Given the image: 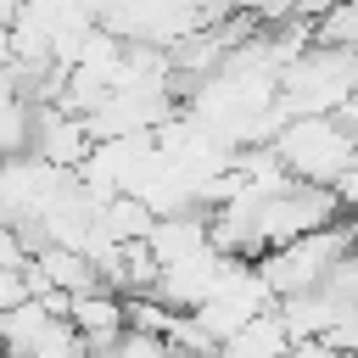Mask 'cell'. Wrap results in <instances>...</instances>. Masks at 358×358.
Wrapping results in <instances>:
<instances>
[{"label":"cell","mask_w":358,"mask_h":358,"mask_svg":"<svg viewBox=\"0 0 358 358\" xmlns=\"http://www.w3.org/2000/svg\"><path fill=\"white\" fill-rule=\"evenodd\" d=\"M268 145L280 151V162L296 179H313V185H341L358 168V129L347 123V112H302V117H285Z\"/></svg>","instance_id":"1"},{"label":"cell","mask_w":358,"mask_h":358,"mask_svg":"<svg viewBox=\"0 0 358 358\" xmlns=\"http://www.w3.org/2000/svg\"><path fill=\"white\" fill-rule=\"evenodd\" d=\"M352 246H358V224H352V218H336V224H324V229H308V235H296V241L268 246V252L257 257V274L268 280L274 296H296V291L324 285V274H330Z\"/></svg>","instance_id":"2"},{"label":"cell","mask_w":358,"mask_h":358,"mask_svg":"<svg viewBox=\"0 0 358 358\" xmlns=\"http://www.w3.org/2000/svg\"><path fill=\"white\" fill-rule=\"evenodd\" d=\"M336 218H352L341 185L291 179L285 190L263 196V207H257V241H263V252H268V246L296 241V235H308V229H324V224H336Z\"/></svg>","instance_id":"3"},{"label":"cell","mask_w":358,"mask_h":358,"mask_svg":"<svg viewBox=\"0 0 358 358\" xmlns=\"http://www.w3.org/2000/svg\"><path fill=\"white\" fill-rule=\"evenodd\" d=\"M67 168L45 162L39 151H17V157H0V213L11 224H28V218H45V207L67 190Z\"/></svg>","instance_id":"4"},{"label":"cell","mask_w":358,"mask_h":358,"mask_svg":"<svg viewBox=\"0 0 358 358\" xmlns=\"http://www.w3.org/2000/svg\"><path fill=\"white\" fill-rule=\"evenodd\" d=\"M90 145H95L90 117L67 112L62 101H34V145H28V151H39L45 162H56V168L78 173V168H84V157H90Z\"/></svg>","instance_id":"5"},{"label":"cell","mask_w":358,"mask_h":358,"mask_svg":"<svg viewBox=\"0 0 358 358\" xmlns=\"http://www.w3.org/2000/svg\"><path fill=\"white\" fill-rule=\"evenodd\" d=\"M67 319H73V330L84 336V347H90V352H106V347L123 336V324H129V308H123V296H117V291L95 285V291H78V296H73Z\"/></svg>","instance_id":"6"},{"label":"cell","mask_w":358,"mask_h":358,"mask_svg":"<svg viewBox=\"0 0 358 358\" xmlns=\"http://www.w3.org/2000/svg\"><path fill=\"white\" fill-rule=\"evenodd\" d=\"M285 352H291V330H285V319H280V302L263 308V313H252V319L218 347V358H285Z\"/></svg>","instance_id":"7"},{"label":"cell","mask_w":358,"mask_h":358,"mask_svg":"<svg viewBox=\"0 0 358 358\" xmlns=\"http://www.w3.org/2000/svg\"><path fill=\"white\" fill-rule=\"evenodd\" d=\"M34 145V101L28 95H6L0 101V157H17Z\"/></svg>","instance_id":"8"},{"label":"cell","mask_w":358,"mask_h":358,"mask_svg":"<svg viewBox=\"0 0 358 358\" xmlns=\"http://www.w3.org/2000/svg\"><path fill=\"white\" fill-rule=\"evenodd\" d=\"M106 358H173V347H168V336H157V330L123 324V336L106 347Z\"/></svg>","instance_id":"9"},{"label":"cell","mask_w":358,"mask_h":358,"mask_svg":"<svg viewBox=\"0 0 358 358\" xmlns=\"http://www.w3.org/2000/svg\"><path fill=\"white\" fill-rule=\"evenodd\" d=\"M34 291H28V257L22 263H0V313L6 308H17V302H28Z\"/></svg>","instance_id":"10"},{"label":"cell","mask_w":358,"mask_h":358,"mask_svg":"<svg viewBox=\"0 0 358 358\" xmlns=\"http://www.w3.org/2000/svg\"><path fill=\"white\" fill-rule=\"evenodd\" d=\"M285 358H352V352H341L336 341H324V336H308V341H291V352Z\"/></svg>","instance_id":"11"}]
</instances>
